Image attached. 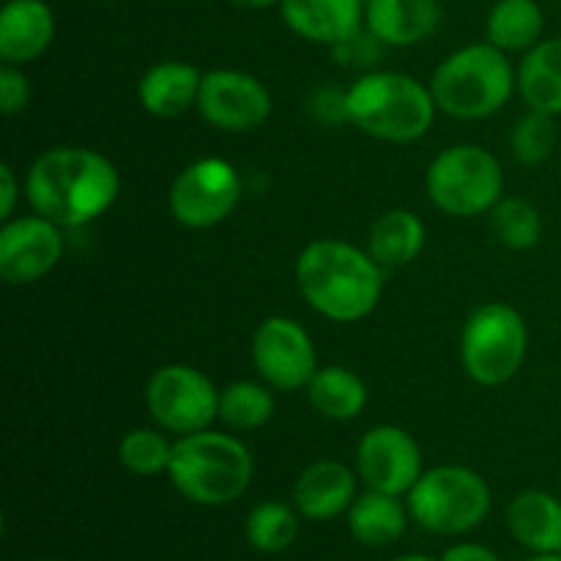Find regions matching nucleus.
Masks as SVG:
<instances>
[{
  "label": "nucleus",
  "instance_id": "nucleus-1",
  "mask_svg": "<svg viewBox=\"0 0 561 561\" xmlns=\"http://www.w3.org/2000/svg\"><path fill=\"white\" fill-rule=\"evenodd\" d=\"M121 179L104 153L80 146H58L31 164L25 179L33 211L60 228H80L102 217L115 203Z\"/></svg>",
  "mask_w": 561,
  "mask_h": 561
},
{
  "label": "nucleus",
  "instance_id": "nucleus-2",
  "mask_svg": "<svg viewBox=\"0 0 561 561\" xmlns=\"http://www.w3.org/2000/svg\"><path fill=\"white\" fill-rule=\"evenodd\" d=\"M296 285L318 316L354 323L376 310L383 290V268L359 247L337 239L312 241L296 261Z\"/></svg>",
  "mask_w": 561,
  "mask_h": 561
},
{
  "label": "nucleus",
  "instance_id": "nucleus-3",
  "mask_svg": "<svg viewBox=\"0 0 561 561\" xmlns=\"http://www.w3.org/2000/svg\"><path fill=\"white\" fill-rule=\"evenodd\" d=\"M252 471V455L239 438L201 431L175 438L168 477L175 491L190 502L222 507L250 488Z\"/></svg>",
  "mask_w": 561,
  "mask_h": 561
},
{
  "label": "nucleus",
  "instance_id": "nucleus-4",
  "mask_svg": "<svg viewBox=\"0 0 561 561\" xmlns=\"http://www.w3.org/2000/svg\"><path fill=\"white\" fill-rule=\"evenodd\" d=\"M351 124L387 142H414L433 126L431 88L400 71H370L348 88Z\"/></svg>",
  "mask_w": 561,
  "mask_h": 561
},
{
  "label": "nucleus",
  "instance_id": "nucleus-5",
  "mask_svg": "<svg viewBox=\"0 0 561 561\" xmlns=\"http://www.w3.org/2000/svg\"><path fill=\"white\" fill-rule=\"evenodd\" d=\"M518 75L507 55L488 44H469L438 64L431 93L436 107L453 118L477 121L499 113L513 96Z\"/></svg>",
  "mask_w": 561,
  "mask_h": 561
},
{
  "label": "nucleus",
  "instance_id": "nucleus-6",
  "mask_svg": "<svg viewBox=\"0 0 561 561\" xmlns=\"http://www.w3.org/2000/svg\"><path fill=\"white\" fill-rule=\"evenodd\" d=\"M491 488L466 466H438L422 471L409 491V513L433 535L455 537L477 529L491 513Z\"/></svg>",
  "mask_w": 561,
  "mask_h": 561
},
{
  "label": "nucleus",
  "instance_id": "nucleus-7",
  "mask_svg": "<svg viewBox=\"0 0 561 561\" xmlns=\"http://www.w3.org/2000/svg\"><path fill=\"white\" fill-rule=\"evenodd\" d=\"M529 348L524 316L504 301L477 307L460 332V359L471 381L502 387L520 370Z\"/></svg>",
  "mask_w": 561,
  "mask_h": 561
},
{
  "label": "nucleus",
  "instance_id": "nucleus-8",
  "mask_svg": "<svg viewBox=\"0 0 561 561\" xmlns=\"http://www.w3.org/2000/svg\"><path fill=\"white\" fill-rule=\"evenodd\" d=\"M427 197L449 217H480L502 201L504 170L480 146H453L438 153L425 175Z\"/></svg>",
  "mask_w": 561,
  "mask_h": 561
},
{
  "label": "nucleus",
  "instance_id": "nucleus-9",
  "mask_svg": "<svg viewBox=\"0 0 561 561\" xmlns=\"http://www.w3.org/2000/svg\"><path fill=\"white\" fill-rule=\"evenodd\" d=\"M146 405L162 431L190 436L219 416V389L197 367L164 365L148 378Z\"/></svg>",
  "mask_w": 561,
  "mask_h": 561
},
{
  "label": "nucleus",
  "instance_id": "nucleus-10",
  "mask_svg": "<svg viewBox=\"0 0 561 561\" xmlns=\"http://www.w3.org/2000/svg\"><path fill=\"white\" fill-rule=\"evenodd\" d=\"M241 201V175L228 159L206 157L186 164L170 186V214L184 228H214Z\"/></svg>",
  "mask_w": 561,
  "mask_h": 561
},
{
  "label": "nucleus",
  "instance_id": "nucleus-11",
  "mask_svg": "<svg viewBox=\"0 0 561 561\" xmlns=\"http://www.w3.org/2000/svg\"><path fill=\"white\" fill-rule=\"evenodd\" d=\"M252 365L263 383L283 392L305 389L318 373L312 337L299 321L272 316L252 334Z\"/></svg>",
  "mask_w": 561,
  "mask_h": 561
},
{
  "label": "nucleus",
  "instance_id": "nucleus-12",
  "mask_svg": "<svg viewBox=\"0 0 561 561\" xmlns=\"http://www.w3.org/2000/svg\"><path fill=\"white\" fill-rule=\"evenodd\" d=\"M201 115L222 131H252L272 115V96L257 77L236 69H214L203 75Z\"/></svg>",
  "mask_w": 561,
  "mask_h": 561
},
{
  "label": "nucleus",
  "instance_id": "nucleus-13",
  "mask_svg": "<svg viewBox=\"0 0 561 561\" xmlns=\"http://www.w3.org/2000/svg\"><path fill=\"white\" fill-rule=\"evenodd\" d=\"M356 471L370 491L409 496L422 477V449L403 427H370L356 447Z\"/></svg>",
  "mask_w": 561,
  "mask_h": 561
},
{
  "label": "nucleus",
  "instance_id": "nucleus-14",
  "mask_svg": "<svg viewBox=\"0 0 561 561\" xmlns=\"http://www.w3.org/2000/svg\"><path fill=\"white\" fill-rule=\"evenodd\" d=\"M64 255L60 225L47 217L9 219L0 230V277L9 285H31L47 277Z\"/></svg>",
  "mask_w": 561,
  "mask_h": 561
},
{
  "label": "nucleus",
  "instance_id": "nucleus-15",
  "mask_svg": "<svg viewBox=\"0 0 561 561\" xmlns=\"http://www.w3.org/2000/svg\"><path fill=\"white\" fill-rule=\"evenodd\" d=\"M279 14L296 36L327 47H337L365 27L362 0H283Z\"/></svg>",
  "mask_w": 561,
  "mask_h": 561
},
{
  "label": "nucleus",
  "instance_id": "nucleus-16",
  "mask_svg": "<svg viewBox=\"0 0 561 561\" xmlns=\"http://www.w3.org/2000/svg\"><path fill=\"white\" fill-rule=\"evenodd\" d=\"M55 38V16L44 0H9L0 11V58L25 66L42 58Z\"/></svg>",
  "mask_w": 561,
  "mask_h": 561
},
{
  "label": "nucleus",
  "instance_id": "nucleus-17",
  "mask_svg": "<svg viewBox=\"0 0 561 561\" xmlns=\"http://www.w3.org/2000/svg\"><path fill=\"white\" fill-rule=\"evenodd\" d=\"M356 502L354 471L340 460L307 466L294 485V504L307 520H329L348 513Z\"/></svg>",
  "mask_w": 561,
  "mask_h": 561
},
{
  "label": "nucleus",
  "instance_id": "nucleus-18",
  "mask_svg": "<svg viewBox=\"0 0 561 561\" xmlns=\"http://www.w3.org/2000/svg\"><path fill=\"white\" fill-rule=\"evenodd\" d=\"M442 20L436 0H367L365 27L389 47H411L431 36Z\"/></svg>",
  "mask_w": 561,
  "mask_h": 561
},
{
  "label": "nucleus",
  "instance_id": "nucleus-19",
  "mask_svg": "<svg viewBox=\"0 0 561 561\" xmlns=\"http://www.w3.org/2000/svg\"><path fill=\"white\" fill-rule=\"evenodd\" d=\"M201 85L203 75L192 64L162 60L142 75L137 93H140V104L146 113L157 115V118H175V115L186 113L192 104H197Z\"/></svg>",
  "mask_w": 561,
  "mask_h": 561
},
{
  "label": "nucleus",
  "instance_id": "nucleus-20",
  "mask_svg": "<svg viewBox=\"0 0 561 561\" xmlns=\"http://www.w3.org/2000/svg\"><path fill=\"white\" fill-rule=\"evenodd\" d=\"M507 526L531 553H561V502L551 493H518L507 507Z\"/></svg>",
  "mask_w": 561,
  "mask_h": 561
},
{
  "label": "nucleus",
  "instance_id": "nucleus-21",
  "mask_svg": "<svg viewBox=\"0 0 561 561\" xmlns=\"http://www.w3.org/2000/svg\"><path fill=\"white\" fill-rule=\"evenodd\" d=\"M425 247V222L409 208H392L373 222L367 252L383 272L409 266Z\"/></svg>",
  "mask_w": 561,
  "mask_h": 561
},
{
  "label": "nucleus",
  "instance_id": "nucleus-22",
  "mask_svg": "<svg viewBox=\"0 0 561 561\" xmlns=\"http://www.w3.org/2000/svg\"><path fill=\"white\" fill-rule=\"evenodd\" d=\"M518 91L537 113L561 115V36L537 42L518 69Z\"/></svg>",
  "mask_w": 561,
  "mask_h": 561
},
{
  "label": "nucleus",
  "instance_id": "nucleus-23",
  "mask_svg": "<svg viewBox=\"0 0 561 561\" xmlns=\"http://www.w3.org/2000/svg\"><path fill=\"white\" fill-rule=\"evenodd\" d=\"M409 515L400 504V496L381 491H367L351 504L348 510V529L356 542L367 548L392 546L403 537Z\"/></svg>",
  "mask_w": 561,
  "mask_h": 561
},
{
  "label": "nucleus",
  "instance_id": "nucleus-24",
  "mask_svg": "<svg viewBox=\"0 0 561 561\" xmlns=\"http://www.w3.org/2000/svg\"><path fill=\"white\" fill-rule=\"evenodd\" d=\"M307 400L327 420H356L367 405V387L348 367H321L307 383Z\"/></svg>",
  "mask_w": 561,
  "mask_h": 561
},
{
  "label": "nucleus",
  "instance_id": "nucleus-25",
  "mask_svg": "<svg viewBox=\"0 0 561 561\" xmlns=\"http://www.w3.org/2000/svg\"><path fill=\"white\" fill-rule=\"evenodd\" d=\"M546 16L537 0H499L488 14V42L502 53L531 49L542 36Z\"/></svg>",
  "mask_w": 561,
  "mask_h": 561
},
{
  "label": "nucleus",
  "instance_id": "nucleus-26",
  "mask_svg": "<svg viewBox=\"0 0 561 561\" xmlns=\"http://www.w3.org/2000/svg\"><path fill=\"white\" fill-rule=\"evenodd\" d=\"M268 383L233 381L219 392V420L233 431H257L274 416Z\"/></svg>",
  "mask_w": 561,
  "mask_h": 561
},
{
  "label": "nucleus",
  "instance_id": "nucleus-27",
  "mask_svg": "<svg viewBox=\"0 0 561 561\" xmlns=\"http://www.w3.org/2000/svg\"><path fill=\"white\" fill-rule=\"evenodd\" d=\"M299 510L283 502H263L247 515V540L261 553H283L299 537Z\"/></svg>",
  "mask_w": 561,
  "mask_h": 561
},
{
  "label": "nucleus",
  "instance_id": "nucleus-28",
  "mask_svg": "<svg viewBox=\"0 0 561 561\" xmlns=\"http://www.w3.org/2000/svg\"><path fill=\"white\" fill-rule=\"evenodd\" d=\"M491 225L496 239L510 250H531L542 236L540 211L524 197H502L491 208Z\"/></svg>",
  "mask_w": 561,
  "mask_h": 561
},
{
  "label": "nucleus",
  "instance_id": "nucleus-29",
  "mask_svg": "<svg viewBox=\"0 0 561 561\" xmlns=\"http://www.w3.org/2000/svg\"><path fill=\"white\" fill-rule=\"evenodd\" d=\"M170 458H173V444L153 427H137L118 444L121 466L137 477L168 474Z\"/></svg>",
  "mask_w": 561,
  "mask_h": 561
},
{
  "label": "nucleus",
  "instance_id": "nucleus-30",
  "mask_svg": "<svg viewBox=\"0 0 561 561\" xmlns=\"http://www.w3.org/2000/svg\"><path fill=\"white\" fill-rule=\"evenodd\" d=\"M557 148V126L553 115L537 113L531 110L529 115L515 124L513 129V153L520 164H542Z\"/></svg>",
  "mask_w": 561,
  "mask_h": 561
},
{
  "label": "nucleus",
  "instance_id": "nucleus-31",
  "mask_svg": "<svg viewBox=\"0 0 561 561\" xmlns=\"http://www.w3.org/2000/svg\"><path fill=\"white\" fill-rule=\"evenodd\" d=\"M310 115L323 126H340L345 121H351L348 115V91L337 85H321L312 91L310 102Z\"/></svg>",
  "mask_w": 561,
  "mask_h": 561
},
{
  "label": "nucleus",
  "instance_id": "nucleus-32",
  "mask_svg": "<svg viewBox=\"0 0 561 561\" xmlns=\"http://www.w3.org/2000/svg\"><path fill=\"white\" fill-rule=\"evenodd\" d=\"M381 47L383 42H378L367 27H362L356 36L345 38V42H340L337 47H332V53L334 58L345 66H373L378 64V58H381Z\"/></svg>",
  "mask_w": 561,
  "mask_h": 561
},
{
  "label": "nucleus",
  "instance_id": "nucleus-33",
  "mask_svg": "<svg viewBox=\"0 0 561 561\" xmlns=\"http://www.w3.org/2000/svg\"><path fill=\"white\" fill-rule=\"evenodd\" d=\"M31 102V82L16 66L3 64L0 69V110L3 115H16Z\"/></svg>",
  "mask_w": 561,
  "mask_h": 561
},
{
  "label": "nucleus",
  "instance_id": "nucleus-34",
  "mask_svg": "<svg viewBox=\"0 0 561 561\" xmlns=\"http://www.w3.org/2000/svg\"><path fill=\"white\" fill-rule=\"evenodd\" d=\"M20 197V186H16L14 170L11 164H0V219H11Z\"/></svg>",
  "mask_w": 561,
  "mask_h": 561
},
{
  "label": "nucleus",
  "instance_id": "nucleus-35",
  "mask_svg": "<svg viewBox=\"0 0 561 561\" xmlns=\"http://www.w3.org/2000/svg\"><path fill=\"white\" fill-rule=\"evenodd\" d=\"M442 561H502L488 546L480 542H458V546L447 548Z\"/></svg>",
  "mask_w": 561,
  "mask_h": 561
},
{
  "label": "nucleus",
  "instance_id": "nucleus-36",
  "mask_svg": "<svg viewBox=\"0 0 561 561\" xmlns=\"http://www.w3.org/2000/svg\"><path fill=\"white\" fill-rule=\"evenodd\" d=\"M228 3L239 5V9H268V5H277L283 0H228Z\"/></svg>",
  "mask_w": 561,
  "mask_h": 561
},
{
  "label": "nucleus",
  "instance_id": "nucleus-37",
  "mask_svg": "<svg viewBox=\"0 0 561 561\" xmlns=\"http://www.w3.org/2000/svg\"><path fill=\"white\" fill-rule=\"evenodd\" d=\"M392 561H436L433 557H425V553H405V557H398Z\"/></svg>",
  "mask_w": 561,
  "mask_h": 561
},
{
  "label": "nucleus",
  "instance_id": "nucleus-38",
  "mask_svg": "<svg viewBox=\"0 0 561 561\" xmlns=\"http://www.w3.org/2000/svg\"><path fill=\"white\" fill-rule=\"evenodd\" d=\"M524 561H561V553H535V557H529Z\"/></svg>",
  "mask_w": 561,
  "mask_h": 561
},
{
  "label": "nucleus",
  "instance_id": "nucleus-39",
  "mask_svg": "<svg viewBox=\"0 0 561 561\" xmlns=\"http://www.w3.org/2000/svg\"><path fill=\"white\" fill-rule=\"evenodd\" d=\"M42 561H58V559H42Z\"/></svg>",
  "mask_w": 561,
  "mask_h": 561
}]
</instances>
